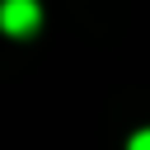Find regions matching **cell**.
Wrapping results in <instances>:
<instances>
[{
	"instance_id": "6da1fadb",
	"label": "cell",
	"mask_w": 150,
	"mask_h": 150,
	"mask_svg": "<svg viewBox=\"0 0 150 150\" xmlns=\"http://www.w3.org/2000/svg\"><path fill=\"white\" fill-rule=\"evenodd\" d=\"M38 23H42L38 0H0V28H5L9 38H28Z\"/></svg>"
},
{
	"instance_id": "7a4b0ae2",
	"label": "cell",
	"mask_w": 150,
	"mask_h": 150,
	"mask_svg": "<svg viewBox=\"0 0 150 150\" xmlns=\"http://www.w3.org/2000/svg\"><path fill=\"white\" fill-rule=\"evenodd\" d=\"M127 150H150V131H136V136L127 141Z\"/></svg>"
}]
</instances>
